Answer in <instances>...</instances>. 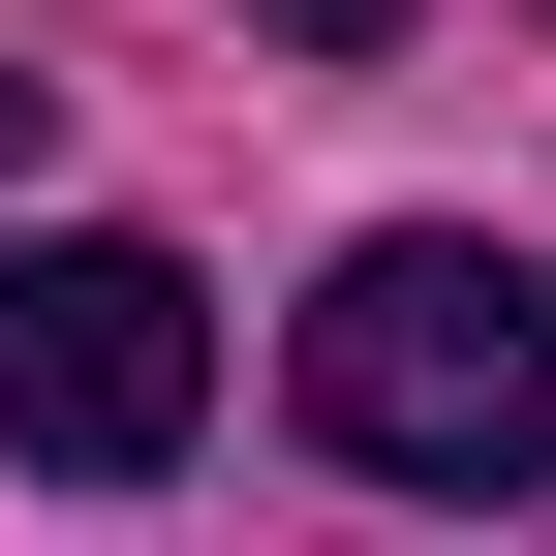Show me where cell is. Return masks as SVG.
Instances as JSON below:
<instances>
[{"label":"cell","mask_w":556,"mask_h":556,"mask_svg":"<svg viewBox=\"0 0 556 556\" xmlns=\"http://www.w3.org/2000/svg\"><path fill=\"white\" fill-rule=\"evenodd\" d=\"M248 31H278V62H371V31H402V0H248Z\"/></svg>","instance_id":"cell-3"},{"label":"cell","mask_w":556,"mask_h":556,"mask_svg":"<svg viewBox=\"0 0 556 556\" xmlns=\"http://www.w3.org/2000/svg\"><path fill=\"white\" fill-rule=\"evenodd\" d=\"M309 433L371 464V495H556V278L464 248V217L340 248L309 278Z\"/></svg>","instance_id":"cell-1"},{"label":"cell","mask_w":556,"mask_h":556,"mask_svg":"<svg viewBox=\"0 0 556 556\" xmlns=\"http://www.w3.org/2000/svg\"><path fill=\"white\" fill-rule=\"evenodd\" d=\"M186 433H217V278H186L155 217H31V248H0V464L155 495Z\"/></svg>","instance_id":"cell-2"},{"label":"cell","mask_w":556,"mask_h":556,"mask_svg":"<svg viewBox=\"0 0 556 556\" xmlns=\"http://www.w3.org/2000/svg\"><path fill=\"white\" fill-rule=\"evenodd\" d=\"M0 155H31V62H0Z\"/></svg>","instance_id":"cell-4"}]
</instances>
